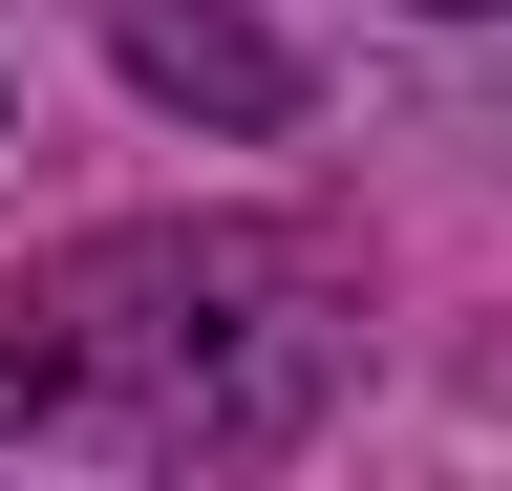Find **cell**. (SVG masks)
I'll return each instance as SVG.
<instances>
[{"mask_svg":"<svg viewBox=\"0 0 512 491\" xmlns=\"http://www.w3.org/2000/svg\"><path fill=\"white\" fill-rule=\"evenodd\" d=\"M320 278L299 235H86V257H43L0 321L43 342V385L64 427H107V449H278V427L320 406V363H342V321H320Z\"/></svg>","mask_w":512,"mask_h":491,"instance_id":"cell-1","label":"cell"},{"mask_svg":"<svg viewBox=\"0 0 512 491\" xmlns=\"http://www.w3.org/2000/svg\"><path fill=\"white\" fill-rule=\"evenodd\" d=\"M128 65H150L171 107H235V129H278V107H299V65L235 22V0H128Z\"/></svg>","mask_w":512,"mask_h":491,"instance_id":"cell-2","label":"cell"},{"mask_svg":"<svg viewBox=\"0 0 512 491\" xmlns=\"http://www.w3.org/2000/svg\"><path fill=\"white\" fill-rule=\"evenodd\" d=\"M0 427H64V385H43V342L0 321Z\"/></svg>","mask_w":512,"mask_h":491,"instance_id":"cell-3","label":"cell"},{"mask_svg":"<svg viewBox=\"0 0 512 491\" xmlns=\"http://www.w3.org/2000/svg\"><path fill=\"white\" fill-rule=\"evenodd\" d=\"M427 22H491V0H427Z\"/></svg>","mask_w":512,"mask_h":491,"instance_id":"cell-4","label":"cell"}]
</instances>
